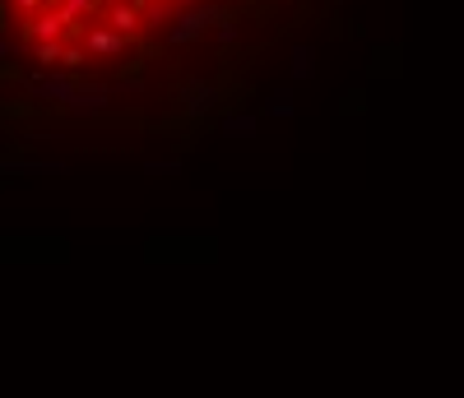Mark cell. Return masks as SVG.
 Returning a JSON list of instances; mask_svg holds the SVG:
<instances>
[{
	"mask_svg": "<svg viewBox=\"0 0 464 398\" xmlns=\"http://www.w3.org/2000/svg\"><path fill=\"white\" fill-rule=\"evenodd\" d=\"M223 19H227V10H218V5H190L186 14H177V19H172V28H168V47H186V43H196L200 33L218 28Z\"/></svg>",
	"mask_w": 464,
	"mask_h": 398,
	"instance_id": "obj_1",
	"label": "cell"
},
{
	"mask_svg": "<svg viewBox=\"0 0 464 398\" xmlns=\"http://www.w3.org/2000/svg\"><path fill=\"white\" fill-rule=\"evenodd\" d=\"M0 176H70V163H61V157H0Z\"/></svg>",
	"mask_w": 464,
	"mask_h": 398,
	"instance_id": "obj_2",
	"label": "cell"
},
{
	"mask_svg": "<svg viewBox=\"0 0 464 398\" xmlns=\"http://www.w3.org/2000/svg\"><path fill=\"white\" fill-rule=\"evenodd\" d=\"M74 28H70V19L56 10V5H47V10H37L33 19H28V43L37 47V43H65Z\"/></svg>",
	"mask_w": 464,
	"mask_h": 398,
	"instance_id": "obj_3",
	"label": "cell"
},
{
	"mask_svg": "<svg viewBox=\"0 0 464 398\" xmlns=\"http://www.w3.org/2000/svg\"><path fill=\"white\" fill-rule=\"evenodd\" d=\"M177 98H181V111H186V116H196V121L218 107V89H214V84H205V79H186Z\"/></svg>",
	"mask_w": 464,
	"mask_h": 398,
	"instance_id": "obj_4",
	"label": "cell"
},
{
	"mask_svg": "<svg viewBox=\"0 0 464 398\" xmlns=\"http://www.w3.org/2000/svg\"><path fill=\"white\" fill-rule=\"evenodd\" d=\"M74 93H80V79H70V74H37L33 79V98H43V102L65 107Z\"/></svg>",
	"mask_w": 464,
	"mask_h": 398,
	"instance_id": "obj_5",
	"label": "cell"
},
{
	"mask_svg": "<svg viewBox=\"0 0 464 398\" xmlns=\"http://www.w3.org/2000/svg\"><path fill=\"white\" fill-rule=\"evenodd\" d=\"M107 107H111V89H107V84H80V93L65 102L70 116H98V111H107Z\"/></svg>",
	"mask_w": 464,
	"mask_h": 398,
	"instance_id": "obj_6",
	"label": "cell"
},
{
	"mask_svg": "<svg viewBox=\"0 0 464 398\" xmlns=\"http://www.w3.org/2000/svg\"><path fill=\"white\" fill-rule=\"evenodd\" d=\"M130 43L126 37H116L111 28H102V24H93L89 33H84V52H93V56H121Z\"/></svg>",
	"mask_w": 464,
	"mask_h": 398,
	"instance_id": "obj_7",
	"label": "cell"
},
{
	"mask_svg": "<svg viewBox=\"0 0 464 398\" xmlns=\"http://www.w3.org/2000/svg\"><path fill=\"white\" fill-rule=\"evenodd\" d=\"M102 28H111L116 37H126V43H130V37H135L144 24H140V14L126 5V0H111V5H107V24H102Z\"/></svg>",
	"mask_w": 464,
	"mask_h": 398,
	"instance_id": "obj_8",
	"label": "cell"
},
{
	"mask_svg": "<svg viewBox=\"0 0 464 398\" xmlns=\"http://www.w3.org/2000/svg\"><path fill=\"white\" fill-rule=\"evenodd\" d=\"M218 130L227 139H256L260 135V121H256L251 111H232V116H223V121H218Z\"/></svg>",
	"mask_w": 464,
	"mask_h": 398,
	"instance_id": "obj_9",
	"label": "cell"
},
{
	"mask_svg": "<svg viewBox=\"0 0 464 398\" xmlns=\"http://www.w3.org/2000/svg\"><path fill=\"white\" fill-rule=\"evenodd\" d=\"M288 74L297 79V84H306V79L316 74V52H312V47H293V56H288Z\"/></svg>",
	"mask_w": 464,
	"mask_h": 398,
	"instance_id": "obj_10",
	"label": "cell"
},
{
	"mask_svg": "<svg viewBox=\"0 0 464 398\" xmlns=\"http://www.w3.org/2000/svg\"><path fill=\"white\" fill-rule=\"evenodd\" d=\"M56 10L70 19V28H80L84 19H93V10H98V0H56Z\"/></svg>",
	"mask_w": 464,
	"mask_h": 398,
	"instance_id": "obj_11",
	"label": "cell"
},
{
	"mask_svg": "<svg viewBox=\"0 0 464 398\" xmlns=\"http://www.w3.org/2000/svg\"><path fill=\"white\" fill-rule=\"evenodd\" d=\"M265 116H275V121H288L293 116V89H275L265 98Z\"/></svg>",
	"mask_w": 464,
	"mask_h": 398,
	"instance_id": "obj_12",
	"label": "cell"
},
{
	"mask_svg": "<svg viewBox=\"0 0 464 398\" xmlns=\"http://www.w3.org/2000/svg\"><path fill=\"white\" fill-rule=\"evenodd\" d=\"M144 172L149 176H181V157H149Z\"/></svg>",
	"mask_w": 464,
	"mask_h": 398,
	"instance_id": "obj_13",
	"label": "cell"
},
{
	"mask_svg": "<svg viewBox=\"0 0 464 398\" xmlns=\"http://www.w3.org/2000/svg\"><path fill=\"white\" fill-rule=\"evenodd\" d=\"M61 47H65V43H37V47H33V61H37V65H61Z\"/></svg>",
	"mask_w": 464,
	"mask_h": 398,
	"instance_id": "obj_14",
	"label": "cell"
},
{
	"mask_svg": "<svg viewBox=\"0 0 464 398\" xmlns=\"http://www.w3.org/2000/svg\"><path fill=\"white\" fill-rule=\"evenodd\" d=\"M61 65H65V70H80V65H84V47H80V43L61 47Z\"/></svg>",
	"mask_w": 464,
	"mask_h": 398,
	"instance_id": "obj_15",
	"label": "cell"
},
{
	"mask_svg": "<svg viewBox=\"0 0 464 398\" xmlns=\"http://www.w3.org/2000/svg\"><path fill=\"white\" fill-rule=\"evenodd\" d=\"M214 37H218V43H223V47H232V43H237V37H242V28H237V24H232V19H223V24L214 28Z\"/></svg>",
	"mask_w": 464,
	"mask_h": 398,
	"instance_id": "obj_16",
	"label": "cell"
},
{
	"mask_svg": "<svg viewBox=\"0 0 464 398\" xmlns=\"http://www.w3.org/2000/svg\"><path fill=\"white\" fill-rule=\"evenodd\" d=\"M19 56V47L10 43V37H0V61H14Z\"/></svg>",
	"mask_w": 464,
	"mask_h": 398,
	"instance_id": "obj_17",
	"label": "cell"
},
{
	"mask_svg": "<svg viewBox=\"0 0 464 398\" xmlns=\"http://www.w3.org/2000/svg\"><path fill=\"white\" fill-rule=\"evenodd\" d=\"M149 5H163V10H172V5H177V0H149Z\"/></svg>",
	"mask_w": 464,
	"mask_h": 398,
	"instance_id": "obj_18",
	"label": "cell"
}]
</instances>
